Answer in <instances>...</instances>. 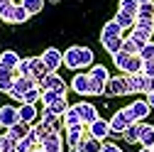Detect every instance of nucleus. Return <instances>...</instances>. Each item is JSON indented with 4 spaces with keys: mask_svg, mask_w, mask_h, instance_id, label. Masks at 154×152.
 <instances>
[{
    "mask_svg": "<svg viewBox=\"0 0 154 152\" xmlns=\"http://www.w3.org/2000/svg\"><path fill=\"white\" fill-rule=\"evenodd\" d=\"M91 69L93 66V52L88 49V47H81V69Z\"/></svg>",
    "mask_w": 154,
    "mask_h": 152,
    "instance_id": "79ce46f5",
    "label": "nucleus"
},
{
    "mask_svg": "<svg viewBox=\"0 0 154 152\" xmlns=\"http://www.w3.org/2000/svg\"><path fill=\"white\" fill-rule=\"evenodd\" d=\"M66 140H69V147H79V142L83 140V125L66 128Z\"/></svg>",
    "mask_w": 154,
    "mask_h": 152,
    "instance_id": "f3484780",
    "label": "nucleus"
},
{
    "mask_svg": "<svg viewBox=\"0 0 154 152\" xmlns=\"http://www.w3.org/2000/svg\"><path fill=\"white\" fill-rule=\"evenodd\" d=\"M39 88H42V91H59L61 96L66 93V84L61 81V76L56 74V71H49V74H47V79L39 84Z\"/></svg>",
    "mask_w": 154,
    "mask_h": 152,
    "instance_id": "f03ea898",
    "label": "nucleus"
},
{
    "mask_svg": "<svg viewBox=\"0 0 154 152\" xmlns=\"http://www.w3.org/2000/svg\"><path fill=\"white\" fill-rule=\"evenodd\" d=\"M29 15H32V12H29V10H27V8L20 3V5H15V12H12V22H15V25H22V22H27V20H29Z\"/></svg>",
    "mask_w": 154,
    "mask_h": 152,
    "instance_id": "cd10ccee",
    "label": "nucleus"
},
{
    "mask_svg": "<svg viewBox=\"0 0 154 152\" xmlns=\"http://www.w3.org/2000/svg\"><path fill=\"white\" fill-rule=\"evenodd\" d=\"M147 103L154 108V91H152V93H147Z\"/></svg>",
    "mask_w": 154,
    "mask_h": 152,
    "instance_id": "09e8293b",
    "label": "nucleus"
},
{
    "mask_svg": "<svg viewBox=\"0 0 154 152\" xmlns=\"http://www.w3.org/2000/svg\"><path fill=\"white\" fill-rule=\"evenodd\" d=\"M76 110H79L83 125H91V123L98 120V108H95L93 103H76Z\"/></svg>",
    "mask_w": 154,
    "mask_h": 152,
    "instance_id": "39448f33",
    "label": "nucleus"
},
{
    "mask_svg": "<svg viewBox=\"0 0 154 152\" xmlns=\"http://www.w3.org/2000/svg\"><path fill=\"white\" fill-rule=\"evenodd\" d=\"M134 32H140L144 40H149L154 34V20H137L134 22Z\"/></svg>",
    "mask_w": 154,
    "mask_h": 152,
    "instance_id": "5701e85b",
    "label": "nucleus"
},
{
    "mask_svg": "<svg viewBox=\"0 0 154 152\" xmlns=\"http://www.w3.org/2000/svg\"><path fill=\"white\" fill-rule=\"evenodd\" d=\"M64 123H66V128H73V125H83V120H81V116H79V110H76V106H71L66 113H64Z\"/></svg>",
    "mask_w": 154,
    "mask_h": 152,
    "instance_id": "393cba45",
    "label": "nucleus"
},
{
    "mask_svg": "<svg viewBox=\"0 0 154 152\" xmlns=\"http://www.w3.org/2000/svg\"><path fill=\"white\" fill-rule=\"evenodd\" d=\"M140 145H142V147H154V128H152V125H142Z\"/></svg>",
    "mask_w": 154,
    "mask_h": 152,
    "instance_id": "7c9ffc66",
    "label": "nucleus"
},
{
    "mask_svg": "<svg viewBox=\"0 0 154 152\" xmlns=\"http://www.w3.org/2000/svg\"><path fill=\"white\" fill-rule=\"evenodd\" d=\"M125 84H127V91L130 93L144 91V74H127L125 76Z\"/></svg>",
    "mask_w": 154,
    "mask_h": 152,
    "instance_id": "f8f14e48",
    "label": "nucleus"
},
{
    "mask_svg": "<svg viewBox=\"0 0 154 152\" xmlns=\"http://www.w3.org/2000/svg\"><path fill=\"white\" fill-rule=\"evenodd\" d=\"M127 125H130V123H127V118H125V113H122V110H118V113L110 118V130H112V132H120V135H122Z\"/></svg>",
    "mask_w": 154,
    "mask_h": 152,
    "instance_id": "a211bd4d",
    "label": "nucleus"
},
{
    "mask_svg": "<svg viewBox=\"0 0 154 152\" xmlns=\"http://www.w3.org/2000/svg\"><path fill=\"white\" fill-rule=\"evenodd\" d=\"M32 86H37L32 76H17V79H15V86H12V91H10V96L17 98V101H22V96H25Z\"/></svg>",
    "mask_w": 154,
    "mask_h": 152,
    "instance_id": "f257e3e1",
    "label": "nucleus"
},
{
    "mask_svg": "<svg viewBox=\"0 0 154 152\" xmlns=\"http://www.w3.org/2000/svg\"><path fill=\"white\" fill-rule=\"evenodd\" d=\"M100 140L98 138H93V135H88V138H83L81 142H79V150L81 152H100Z\"/></svg>",
    "mask_w": 154,
    "mask_h": 152,
    "instance_id": "412c9836",
    "label": "nucleus"
},
{
    "mask_svg": "<svg viewBox=\"0 0 154 152\" xmlns=\"http://www.w3.org/2000/svg\"><path fill=\"white\" fill-rule=\"evenodd\" d=\"M0 152H17V140L10 135H0Z\"/></svg>",
    "mask_w": 154,
    "mask_h": 152,
    "instance_id": "e433bc0d",
    "label": "nucleus"
},
{
    "mask_svg": "<svg viewBox=\"0 0 154 152\" xmlns=\"http://www.w3.org/2000/svg\"><path fill=\"white\" fill-rule=\"evenodd\" d=\"M22 5L34 15V12H39V10L44 8V0H22Z\"/></svg>",
    "mask_w": 154,
    "mask_h": 152,
    "instance_id": "37998d69",
    "label": "nucleus"
},
{
    "mask_svg": "<svg viewBox=\"0 0 154 152\" xmlns=\"http://www.w3.org/2000/svg\"><path fill=\"white\" fill-rule=\"evenodd\" d=\"M88 76L91 79H98V81H110V76H108V69L105 66H100V64H93L91 69H88Z\"/></svg>",
    "mask_w": 154,
    "mask_h": 152,
    "instance_id": "c85d7f7f",
    "label": "nucleus"
},
{
    "mask_svg": "<svg viewBox=\"0 0 154 152\" xmlns=\"http://www.w3.org/2000/svg\"><path fill=\"white\" fill-rule=\"evenodd\" d=\"M22 59H20V54H17L15 49H5L3 54H0V64H5V66H12V69H17V64H20Z\"/></svg>",
    "mask_w": 154,
    "mask_h": 152,
    "instance_id": "4be33fe9",
    "label": "nucleus"
},
{
    "mask_svg": "<svg viewBox=\"0 0 154 152\" xmlns=\"http://www.w3.org/2000/svg\"><path fill=\"white\" fill-rule=\"evenodd\" d=\"M47 74H49V66L42 62V56H34V66H32V79H34V84L39 86V84L47 79Z\"/></svg>",
    "mask_w": 154,
    "mask_h": 152,
    "instance_id": "9d476101",
    "label": "nucleus"
},
{
    "mask_svg": "<svg viewBox=\"0 0 154 152\" xmlns=\"http://www.w3.org/2000/svg\"><path fill=\"white\" fill-rule=\"evenodd\" d=\"M130 110H132V116H134V120L140 123V120H144V118H147V113L152 110V106H149L147 101H134V103L130 106Z\"/></svg>",
    "mask_w": 154,
    "mask_h": 152,
    "instance_id": "dca6fc26",
    "label": "nucleus"
},
{
    "mask_svg": "<svg viewBox=\"0 0 154 152\" xmlns=\"http://www.w3.org/2000/svg\"><path fill=\"white\" fill-rule=\"evenodd\" d=\"M140 56H142L144 62H154V44H152V42H147V47L140 52Z\"/></svg>",
    "mask_w": 154,
    "mask_h": 152,
    "instance_id": "a18cd8bd",
    "label": "nucleus"
},
{
    "mask_svg": "<svg viewBox=\"0 0 154 152\" xmlns=\"http://www.w3.org/2000/svg\"><path fill=\"white\" fill-rule=\"evenodd\" d=\"M130 52H125V49H120L118 54H112V62H115V66H118V69H125L127 71V64H130Z\"/></svg>",
    "mask_w": 154,
    "mask_h": 152,
    "instance_id": "2f4dec72",
    "label": "nucleus"
},
{
    "mask_svg": "<svg viewBox=\"0 0 154 152\" xmlns=\"http://www.w3.org/2000/svg\"><path fill=\"white\" fill-rule=\"evenodd\" d=\"M15 123H20V108H12V106H3L0 108V128H12Z\"/></svg>",
    "mask_w": 154,
    "mask_h": 152,
    "instance_id": "7ed1b4c3",
    "label": "nucleus"
},
{
    "mask_svg": "<svg viewBox=\"0 0 154 152\" xmlns=\"http://www.w3.org/2000/svg\"><path fill=\"white\" fill-rule=\"evenodd\" d=\"M108 37H122V27L115 22V20H110L103 27V32H100V40H108Z\"/></svg>",
    "mask_w": 154,
    "mask_h": 152,
    "instance_id": "a878e982",
    "label": "nucleus"
},
{
    "mask_svg": "<svg viewBox=\"0 0 154 152\" xmlns=\"http://www.w3.org/2000/svg\"><path fill=\"white\" fill-rule=\"evenodd\" d=\"M120 10H122V12H127V15H134V17H137L140 0H120Z\"/></svg>",
    "mask_w": 154,
    "mask_h": 152,
    "instance_id": "f704fd0d",
    "label": "nucleus"
},
{
    "mask_svg": "<svg viewBox=\"0 0 154 152\" xmlns=\"http://www.w3.org/2000/svg\"><path fill=\"white\" fill-rule=\"evenodd\" d=\"M127 91V84H125V76H120V79H110L105 84V96H125Z\"/></svg>",
    "mask_w": 154,
    "mask_h": 152,
    "instance_id": "423d86ee",
    "label": "nucleus"
},
{
    "mask_svg": "<svg viewBox=\"0 0 154 152\" xmlns=\"http://www.w3.org/2000/svg\"><path fill=\"white\" fill-rule=\"evenodd\" d=\"M142 125H144L142 120H140V123H130V125L125 128V132H122V138H125L130 145H132V142H140V135H142Z\"/></svg>",
    "mask_w": 154,
    "mask_h": 152,
    "instance_id": "4468645a",
    "label": "nucleus"
},
{
    "mask_svg": "<svg viewBox=\"0 0 154 152\" xmlns=\"http://www.w3.org/2000/svg\"><path fill=\"white\" fill-rule=\"evenodd\" d=\"M69 152H81V150L79 147H69Z\"/></svg>",
    "mask_w": 154,
    "mask_h": 152,
    "instance_id": "603ef678",
    "label": "nucleus"
},
{
    "mask_svg": "<svg viewBox=\"0 0 154 152\" xmlns=\"http://www.w3.org/2000/svg\"><path fill=\"white\" fill-rule=\"evenodd\" d=\"M29 130H32V125L25 123V120H20V123H15L12 128H8V135H10L12 140H22V138L29 135Z\"/></svg>",
    "mask_w": 154,
    "mask_h": 152,
    "instance_id": "ddd939ff",
    "label": "nucleus"
},
{
    "mask_svg": "<svg viewBox=\"0 0 154 152\" xmlns=\"http://www.w3.org/2000/svg\"><path fill=\"white\" fill-rule=\"evenodd\" d=\"M37 145H39V138L34 135V130H29V135H27V138L17 140V152H32Z\"/></svg>",
    "mask_w": 154,
    "mask_h": 152,
    "instance_id": "2eb2a0df",
    "label": "nucleus"
},
{
    "mask_svg": "<svg viewBox=\"0 0 154 152\" xmlns=\"http://www.w3.org/2000/svg\"><path fill=\"white\" fill-rule=\"evenodd\" d=\"M71 106H69V101H66V96H61L56 103H51V106H47V110H51V113H56V116H64V113L69 110Z\"/></svg>",
    "mask_w": 154,
    "mask_h": 152,
    "instance_id": "473e14b6",
    "label": "nucleus"
},
{
    "mask_svg": "<svg viewBox=\"0 0 154 152\" xmlns=\"http://www.w3.org/2000/svg\"><path fill=\"white\" fill-rule=\"evenodd\" d=\"M64 64L69 69H81V47H69L64 52Z\"/></svg>",
    "mask_w": 154,
    "mask_h": 152,
    "instance_id": "1a4fd4ad",
    "label": "nucleus"
},
{
    "mask_svg": "<svg viewBox=\"0 0 154 152\" xmlns=\"http://www.w3.org/2000/svg\"><path fill=\"white\" fill-rule=\"evenodd\" d=\"M144 3H152V0H140V5H144Z\"/></svg>",
    "mask_w": 154,
    "mask_h": 152,
    "instance_id": "864d4df0",
    "label": "nucleus"
},
{
    "mask_svg": "<svg viewBox=\"0 0 154 152\" xmlns=\"http://www.w3.org/2000/svg\"><path fill=\"white\" fill-rule=\"evenodd\" d=\"M140 152H154V147H142Z\"/></svg>",
    "mask_w": 154,
    "mask_h": 152,
    "instance_id": "3c124183",
    "label": "nucleus"
},
{
    "mask_svg": "<svg viewBox=\"0 0 154 152\" xmlns=\"http://www.w3.org/2000/svg\"><path fill=\"white\" fill-rule=\"evenodd\" d=\"M115 22H118L122 30H134V22H137V17L134 15H127V12H122V10H118V15H115Z\"/></svg>",
    "mask_w": 154,
    "mask_h": 152,
    "instance_id": "6ab92c4d",
    "label": "nucleus"
},
{
    "mask_svg": "<svg viewBox=\"0 0 154 152\" xmlns=\"http://www.w3.org/2000/svg\"><path fill=\"white\" fill-rule=\"evenodd\" d=\"M71 88H73L76 93H81V96L91 93V76H88V74H76L73 81H71Z\"/></svg>",
    "mask_w": 154,
    "mask_h": 152,
    "instance_id": "6e6552de",
    "label": "nucleus"
},
{
    "mask_svg": "<svg viewBox=\"0 0 154 152\" xmlns=\"http://www.w3.org/2000/svg\"><path fill=\"white\" fill-rule=\"evenodd\" d=\"M59 98H61V93H59V91H42V103H44V108L51 106V103H56Z\"/></svg>",
    "mask_w": 154,
    "mask_h": 152,
    "instance_id": "ea45409f",
    "label": "nucleus"
},
{
    "mask_svg": "<svg viewBox=\"0 0 154 152\" xmlns=\"http://www.w3.org/2000/svg\"><path fill=\"white\" fill-rule=\"evenodd\" d=\"M154 91V76H144V93Z\"/></svg>",
    "mask_w": 154,
    "mask_h": 152,
    "instance_id": "49530a36",
    "label": "nucleus"
},
{
    "mask_svg": "<svg viewBox=\"0 0 154 152\" xmlns=\"http://www.w3.org/2000/svg\"><path fill=\"white\" fill-rule=\"evenodd\" d=\"M130 40H132V42H134V44H137V49H140V52H142V49H144V47H147V42H149V40H144V37H142V34H140V32H134V30H132V32H130Z\"/></svg>",
    "mask_w": 154,
    "mask_h": 152,
    "instance_id": "c03bdc74",
    "label": "nucleus"
},
{
    "mask_svg": "<svg viewBox=\"0 0 154 152\" xmlns=\"http://www.w3.org/2000/svg\"><path fill=\"white\" fill-rule=\"evenodd\" d=\"M12 12H15V3L12 0H0V20L12 22Z\"/></svg>",
    "mask_w": 154,
    "mask_h": 152,
    "instance_id": "bb28decb",
    "label": "nucleus"
},
{
    "mask_svg": "<svg viewBox=\"0 0 154 152\" xmlns=\"http://www.w3.org/2000/svg\"><path fill=\"white\" fill-rule=\"evenodd\" d=\"M34 118H37V108H34V103H22L20 106V120H25V123H34Z\"/></svg>",
    "mask_w": 154,
    "mask_h": 152,
    "instance_id": "b1692460",
    "label": "nucleus"
},
{
    "mask_svg": "<svg viewBox=\"0 0 154 152\" xmlns=\"http://www.w3.org/2000/svg\"><path fill=\"white\" fill-rule=\"evenodd\" d=\"M100 42H103V47H105V52H108V54H118V52L122 49L125 34H122V37H108V40H100Z\"/></svg>",
    "mask_w": 154,
    "mask_h": 152,
    "instance_id": "aec40b11",
    "label": "nucleus"
},
{
    "mask_svg": "<svg viewBox=\"0 0 154 152\" xmlns=\"http://www.w3.org/2000/svg\"><path fill=\"white\" fill-rule=\"evenodd\" d=\"M42 62L49 66V71H56V69L64 64V54H61L59 49L49 47V49H44V52H42Z\"/></svg>",
    "mask_w": 154,
    "mask_h": 152,
    "instance_id": "20e7f679",
    "label": "nucleus"
},
{
    "mask_svg": "<svg viewBox=\"0 0 154 152\" xmlns=\"http://www.w3.org/2000/svg\"><path fill=\"white\" fill-rule=\"evenodd\" d=\"M39 98H42V88H39V86H32L25 96H22V103H37Z\"/></svg>",
    "mask_w": 154,
    "mask_h": 152,
    "instance_id": "4c0bfd02",
    "label": "nucleus"
},
{
    "mask_svg": "<svg viewBox=\"0 0 154 152\" xmlns=\"http://www.w3.org/2000/svg\"><path fill=\"white\" fill-rule=\"evenodd\" d=\"M42 147H44V152H61V135H59V132H49V135L39 142Z\"/></svg>",
    "mask_w": 154,
    "mask_h": 152,
    "instance_id": "9b49d317",
    "label": "nucleus"
},
{
    "mask_svg": "<svg viewBox=\"0 0 154 152\" xmlns=\"http://www.w3.org/2000/svg\"><path fill=\"white\" fill-rule=\"evenodd\" d=\"M110 132H112V130H110V123H108V120H100V118L95 120V123H91V125H88V135L98 138V140H105Z\"/></svg>",
    "mask_w": 154,
    "mask_h": 152,
    "instance_id": "0eeeda50",
    "label": "nucleus"
},
{
    "mask_svg": "<svg viewBox=\"0 0 154 152\" xmlns=\"http://www.w3.org/2000/svg\"><path fill=\"white\" fill-rule=\"evenodd\" d=\"M118 152H122V150H118Z\"/></svg>",
    "mask_w": 154,
    "mask_h": 152,
    "instance_id": "5fc2aeb1",
    "label": "nucleus"
},
{
    "mask_svg": "<svg viewBox=\"0 0 154 152\" xmlns=\"http://www.w3.org/2000/svg\"><path fill=\"white\" fill-rule=\"evenodd\" d=\"M91 96H105V81L91 79Z\"/></svg>",
    "mask_w": 154,
    "mask_h": 152,
    "instance_id": "a19ab883",
    "label": "nucleus"
},
{
    "mask_svg": "<svg viewBox=\"0 0 154 152\" xmlns=\"http://www.w3.org/2000/svg\"><path fill=\"white\" fill-rule=\"evenodd\" d=\"M32 152H44V147H42V145H37V147H34Z\"/></svg>",
    "mask_w": 154,
    "mask_h": 152,
    "instance_id": "8fccbe9b",
    "label": "nucleus"
},
{
    "mask_svg": "<svg viewBox=\"0 0 154 152\" xmlns=\"http://www.w3.org/2000/svg\"><path fill=\"white\" fill-rule=\"evenodd\" d=\"M142 71H144V59L140 54H132L127 64V74H142Z\"/></svg>",
    "mask_w": 154,
    "mask_h": 152,
    "instance_id": "c756f323",
    "label": "nucleus"
},
{
    "mask_svg": "<svg viewBox=\"0 0 154 152\" xmlns=\"http://www.w3.org/2000/svg\"><path fill=\"white\" fill-rule=\"evenodd\" d=\"M118 150H120V147L115 145V142H105V145L100 147V152H118Z\"/></svg>",
    "mask_w": 154,
    "mask_h": 152,
    "instance_id": "de8ad7c7",
    "label": "nucleus"
},
{
    "mask_svg": "<svg viewBox=\"0 0 154 152\" xmlns=\"http://www.w3.org/2000/svg\"><path fill=\"white\" fill-rule=\"evenodd\" d=\"M137 20H154V3H144L137 10Z\"/></svg>",
    "mask_w": 154,
    "mask_h": 152,
    "instance_id": "c9c22d12",
    "label": "nucleus"
},
{
    "mask_svg": "<svg viewBox=\"0 0 154 152\" xmlns=\"http://www.w3.org/2000/svg\"><path fill=\"white\" fill-rule=\"evenodd\" d=\"M56 118H59L56 113H51V110H47V108H44V118H42V125H44L49 132H54V123H56Z\"/></svg>",
    "mask_w": 154,
    "mask_h": 152,
    "instance_id": "58836bf2",
    "label": "nucleus"
},
{
    "mask_svg": "<svg viewBox=\"0 0 154 152\" xmlns=\"http://www.w3.org/2000/svg\"><path fill=\"white\" fill-rule=\"evenodd\" d=\"M32 66H34V56H29V59H22L20 64H17V76H32Z\"/></svg>",
    "mask_w": 154,
    "mask_h": 152,
    "instance_id": "72a5a7b5",
    "label": "nucleus"
}]
</instances>
